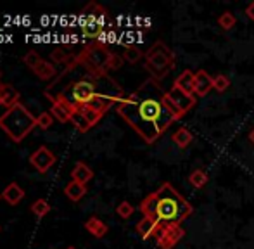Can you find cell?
<instances>
[{
  "mask_svg": "<svg viewBox=\"0 0 254 249\" xmlns=\"http://www.w3.org/2000/svg\"><path fill=\"white\" fill-rule=\"evenodd\" d=\"M164 94L156 80H147L116 106V111L145 144H154L177 120L164 106Z\"/></svg>",
  "mask_w": 254,
  "mask_h": 249,
  "instance_id": "cell-1",
  "label": "cell"
},
{
  "mask_svg": "<svg viewBox=\"0 0 254 249\" xmlns=\"http://www.w3.org/2000/svg\"><path fill=\"white\" fill-rule=\"evenodd\" d=\"M138 211L144 216L154 218L163 229L170 225H182V222L192 215L194 208L171 184L164 182L156 192L142 199Z\"/></svg>",
  "mask_w": 254,
  "mask_h": 249,
  "instance_id": "cell-2",
  "label": "cell"
},
{
  "mask_svg": "<svg viewBox=\"0 0 254 249\" xmlns=\"http://www.w3.org/2000/svg\"><path fill=\"white\" fill-rule=\"evenodd\" d=\"M35 126H38L37 118L21 102L0 116V128L9 135L12 142H21Z\"/></svg>",
  "mask_w": 254,
  "mask_h": 249,
  "instance_id": "cell-3",
  "label": "cell"
},
{
  "mask_svg": "<svg viewBox=\"0 0 254 249\" xmlns=\"http://www.w3.org/2000/svg\"><path fill=\"white\" fill-rule=\"evenodd\" d=\"M144 66L152 80L159 81L175 67V54L164 42H156L144 54Z\"/></svg>",
  "mask_w": 254,
  "mask_h": 249,
  "instance_id": "cell-4",
  "label": "cell"
},
{
  "mask_svg": "<svg viewBox=\"0 0 254 249\" xmlns=\"http://www.w3.org/2000/svg\"><path fill=\"white\" fill-rule=\"evenodd\" d=\"M185 237V229L182 225H170L163 227L157 232V246L159 249H173Z\"/></svg>",
  "mask_w": 254,
  "mask_h": 249,
  "instance_id": "cell-5",
  "label": "cell"
},
{
  "mask_svg": "<svg viewBox=\"0 0 254 249\" xmlns=\"http://www.w3.org/2000/svg\"><path fill=\"white\" fill-rule=\"evenodd\" d=\"M51 101H52V109H51L52 116L61 123L71 122V116L80 109L71 101H67L64 95H54V97H51Z\"/></svg>",
  "mask_w": 254,
  "mask_h": 249,
  "instance_id": "cell-6",
  "label": "cell"
},
{
  "mask_svg": "<svg viewBox=\"0 0 254 249\" xmlns=\"http://www.w3.org/2000/svg\"><path fill=\"white\" fill-rule=\"evenodd\" d=\"M56 161H57L56 154H54L49 147H45V145H40V147L30 156L31 166H33L38 173H47L49 170L56 165Z\"/></svg>",
  "mask_w": 254,
  "mask_h": 249,
  "instance_id": "cell-7",
  "label": "cell"
},
{
  "mask_svg": "<svg viewBox=\"0 0 254 249\" xmlns=\"http://www.w3.org/2000/svg\"><path fill=\"white\" fill-rule=\"evenodd\" d=\"M166 94H168V97L173 101V104L177 106V108L180 109L184 115H187V113L195 106V101H197V99H195V95L187 94V92L177 88L175 85L170 88V92H166Z\"/></svg>",
  "mask_w": 254,
  "mask_h": 249,
  "instance_id": "cell-8",
  "label": "cell"
},
{
  "mask_svg": "<svg viewBox=\"0 0 254 249\" xmlns=\"http://www.w3.org/2000/svg\"><path fill=\"white\" fill-rule=\"evenodd\" d=\"M211 88H214L213 78L207 74V71L199 69L197 73H195V80H194V95H197V97H206L211 92Z\"/></svg>",
  "mask_w": 254,
  "mask_h": 249,
  "instance_id": "cell-9",
  "label": "cell"
},
{
  "mask_svg": "<svg viewBox=\"0 0 254 249\" xmlns=\"http://www.w3.org/2000/svg\"><path fill=\"white\" fill-rule=\"evenodd\" d=\"M135 230H137V234L142 237V239L147 241V239H151L152 236H156V234L159 232L161 227H159V223H157L156 220L151 218V216H144V218L137 223Z\"/></svg>",
  "mask_w": 254,
  "mask_h": 249,
  "instance_id": "cell-10",
  "label": "cell"
},
{
  "mask_svg": "<svg viewBox=\"0 0 254 249\" xmlns=\"http://www.w3.org/2000/svg\"><path fill=\"white\" fill-rule=\"evenodd\" d=\"M71 179L85 186V184L90 182V180L94 179V172H92V168L87 165V163L78 161L76 165H74V168L71 170Z\"/></svg>",
  "mask_w": 254,
  "mask_h": 249,
  "instance_id": "cell-11",
  "label": "cell"
},
{
  "mask_svg": "<svg viewBox=\"0 0 254 249\" xmlns=\"http://www.w3.org/2000/svg\"><path fill=\"white\" fill-rule=\"evenodd\" d=\"M23 197H24V190L14 182L9 184L2 192V199H5V202H9L10 206L19 204V202L23 201Z\"/></svg>",
  "mask_w": 254,
  "mask_h": 249,
  "instance_id": "cell-12",
  "label": "cell"
},
{
  "mask_svg": "<svg viewBox=\"0 0 254 249\" xmlns=\"http://www.w3.org/2000/svg\"><path fill=\"white\" fill-rule=\"evenodd\" d=\"M194 80H195V73H192L190 69H185L184 73L178 74V78L175 80L173 85L177 88H180V90L194 95Z\"/></svg>",
  "mask_w": 254,
  "mask_h": 249,
  "instance_id": "cell-13",
  "label": "cell"
},
{
  "mask_svg": "<svg viewBox=\"0 0 254 249\" xmlns=\"http://www.w3.org/2000/svg\"><path fill=\"white\" fill-rule=\"evenodd\" d=\"M171 140H173V144L177 145L178 149H187L189 145L192 144V140H194V133H192L189 128L182 126L171 135Z\"/></svg>",
  "mask_w": 254,
  "mask_h": 249,
  "instance_id": "cell-14",
  "label": "cell"
},
{
  "mask_svg": "<svg viewBox=\"0 0 254 249\" xmlns=\"http://www.w3.org/2000/svg\"><path fill=\"white\" fill-rule=\"evenodd\" d=\"M0 94H2L3 106H5L7 109H10L16 104H19V92H17L10 83H2V87H0Z\"/></svg>",
  "mask_w": 254,
  "mask_h": 249,
  "instance_id": "cell-15",
  "label": "cell"
},
{
  "mask_svg": "<svg viewBox=\"0 0 254 249\" xmlns=\"http://www.w3.org/2000/svg\"><path fill=\"white\" fill-rule=\"evenodd\" d=\"M106 14H107L106 9L95 2H90L83 10H81V17H83V19H88V23H90V21H99V23H102V17L106 16Z\"/></svg>",
  "mask_w": 254,
  "mask_h": 249,
  "instance_id": "cell-16",
  "label": "cell"
},
{
  "mask_svg": "<svg viewBox=\"0 0 254 249\" xmlns=\"http://www.w3.org/2000/svg\"><path fill=\"white\" fill-rule=\"evenodd\" d=\"M85 229H87V232H90L94 237L101 239V237H104L107 234L109 227H107L101 218H97V216H92V218H88L87 222H85Z\"/></svg>",
  "mask_w": 254,
  "mask_h": 249,
  "instance_id": "cell-17",
  "label": "cell"
},
{
  "mask_svg": "<svg viewBox=\"0 0 254 249\" xmlns=\"http://www.w3.org/2000/svg\"><path fill=\"white\" fill-rule=\"evenodd\" d=\"M64 194H66L73 202H78L85 194H87V187H85L83 184L76 182V180H71V182L66 186V188H64Z\"/></svg>",
  "mask_w": 254,
  "mask_h": 249,
  "instance_id": "cell-18",
  "label": "cell"
},
{
  "mask_svg": "<svg viewBox=\"0 0 254 249\" xmlns=\"http://www.w3.org/2000/svg\"><path fill=\"white\" fill-rule=\"evenodd\" d=\"M81 31H83V35L87 38L97 40V38H101V35H102V31H104V24L99 23V21H90V23L83 24Z\"/></svg>",
  "mask_w": 254,
  "mask_h": 249,
  "instance_id": "cell-19",
  "label": "cell"
},
{
  "mask_svg": "<svg viewBox=\"0 0 254 249\" xmlns=\"http://www.w3.org/2000/svg\"><path fill=\"white\" fill-rule=\"evenodd\" d=\"M207 180H209V177H207V173L201 168L194 170V172L189 175V184L195 188H202L207 184Z\"/></svg>",
  "mask_w": 254,
  "mask_h": 249,
  "instance_id": "cell-20",
  "label": "cell"
},
{
  "mask_svg": "<svg viewBox=\"0 0 254 249\" xmlns=\"http://www.w3.org/2000/svg\"><path fill=\"white\" fill-rule=\"evenodd\" d=\"M142 58H144V52H142L138 47H135V45H127V47H125V51H123V59H125L127 62L135 64V62L140 61Z\"/></svg>",
  "mask_w": 254,
  "mask_h": 249,
  "instance_id": "cell-21",
  "label": "cell"
},
{
  "mask_svg": "<svg viewBox=\"0 0 254 249\" xmlns=\"http://www.w3.org/2000/svg\"><path fill=\"white\" fill-rule=\"evenodd\" d=\"M33 73L37 74L38 78H42V80H51L54 74H56V69H54V66H52L51 62L42 61V62L38 64V66L33 69Z\"/></svg>",
  "mask_w": 254,
  "mask_h": 249,
  "instance_id": "cell-22",
  "label": "cell"
},
{
  "mask_svg": "<svg viewBox=\"0 0 254 249\" xmlns=\"http://www.w3.org/2000/svg\"><path fill=\"white\" fill-rule=\"evenodd\" d=\"M235 23H237V19H235V16L230 12V10L220 14V17H218V26H220L221 30H225V31L232 30V28L235 26Z\"/></svg>",
  "mask_w": 254,
  "mask_h": 249,
  "instance_id": "cell-23",
  "label": "cell"
},
{
  "mask_svg": "<svg viewBox=\"0 0 254 249\" xmlns=\"http://www.w3.org/2000/svg\"><path fill=\"white\" fill-rule=\"evenodd\" d=\"M80 111H81V115L85 116V120H87V122L90 123V126H94V124H97L99 122H101L102 116H104L102 113L95 111V109L88 108V106H81Z\"/></svg>",
  "mask_w": 254,
  "mask_h": 249,
  "instance_id": "cell-24",
  "label": "cell"
},
{
  "mask_svg": "<svg viewBox=\"0 0 254 249\" xmlns=\"http://www.w3.org/2000/svg\"><path fill=\"white\" fill-rule=\"evenodd\" d=\"M71 123L74 124V128H76V130H80L81 133H85V131H88L90 130V123L87 122V120H85V116L81 115V111L80 109H78L76 113H74L73 116H71Z\"/></svg>",
  "mask_w": 254,
  "mask_h": 249,
  "instance_id": "cell-25",
  "label": "cell"
},
{
  "mask_svg": "<svg viewBox=\"0 0 254 249\" xmlns=\"http://www.w3.org/2000/svg\"><path fill=\"white\" fill-rule=\"evenodd\" d=\"M31 211H33L38 218H42V216L49 215V211H51V204H49L45 199H38V201H35L33 204H31Z\"/></svg>",
  "mask_w": 254,
  "mask_h": 249,
  "instance_id": "cell-26",
  "label": "cell"
},
{
  "mask_svg": "<svg viewBox=\"0 0 254 249\" xmlns=\"http://www.w3.org/2000/svg\"><path fill=\"white\" fill-rule=\"evenodd\" d=\"M116 213H118V215H120L123 220H128V218H130V216L135 213V208H133V206H131L128 201H121L120 204H118V208H116Z\"/></svg>",
  "mask_w": 254,
  "mask_h": 249,
  "instance_id": "cell-27",
  "label": "cell"
},
{
  "mask_svg": "<svg viewBox=\"0 0 254 249\" xmlns=\"http://www.w3.org/2000/svg\"><path fill=\"white\" fill-rule=\"evenodd\" d=\"M23 61H24V64H26L28 67H30V69H35V67H37L42 61H44V59L40 58V54H38L37 51H30L23 58Z\"/></svg>",
  "mask_w": 254,
  "mask_h": 249,
  "instance_id": "cell-28",
  "label": "cell"
},
{
  "mask_svg": "<svg viewBox=\"0 0 254 249\" xmlns=\"http://www.w3.org/2000/svg\"><path fill=\"white\" fill-rule=\"evenodd\" d=\"M71 56V49L69 47H57L56 51L52 52V59L54 62H66L67 58Z\"/></svg>",
  "mask_w": 254,
  "mask_h": 249,
  "instance_id": "cell-29",
  "label": "cell"
},
{
  "mask_svg": "<svg viewBox=\"0 0 254 249\" xmlns=\"http://www.w3.org/2000/svg\"><path fill=\"white\" fill-rule=\"evenodd\" d=\"M213 85H214V90L218 92H225L228 90V87H230V80H228L225 74H216V76H213Z\"/></svg>",
  "mask_w": 254,
  "mask_h": 249,
  "instance_id": "cell-30",
  "label": "cell"
},
{
  "mask_svg": "<svg viewBox=\"0 0 254 249\" xmlns=\"http://www.w3.org/2000/svg\"><path fill=\"white\" fill-rule=\"evenodd\" d=\"M164 106H166V109L171 113V116H173V118L177 120V122H178V120H182V118L185 116L184 113H182L180 109H178L177 106L173 104V101H171V99L168 97V94H164Z\"/></svg>",
  "mask_w": 254,
  "mask_h": 249,
  "instance_id": "cell-31",
  "label": "cell"
},
{
  "mask_svg": "<svg viewBox=\"0 0 254 249\" xmlns=\"http://www.w3.org/2000/svg\"><path fill=\"white\" fill-rule=\"evenodd\" d=\"M52 122H54V116L51 115V113H42V115L37 118V124L42 128V130H47V128H51Z\"/></svg>",
  "mask_w": 254,
  "mask_h": 249,
  "instance_id": "cell-32",
  "label": "cell"
},
{
  "mask_svg": "<svg viewBox=\"0 0 254 249\" xmlns=\"http://www.w3.org/2000/svg\"><path fill=\"white\" fill-rule=\"evenodd\" d=\"M123 61H125V59L121 58V56L113 54V58H111V61H109V66H107V69H120V67L123 66Z\"/></svg>",
  "mask_w": 254,
  "mask_h": 249,
  "instance_id": "cell-33",
  "label": "cell"
},
{
  "mask_svg": "<svg viewBox=\"0 0 254 249\" xmlns=\"http://www.w3.org/2000/svg\"><path fill=\"white\" fill-rule=\"evenodd\" d=\"M246 16H248L249 19H251L253 23H254V0H253L251 3H249L248 7H246Z\"/></svg>",
  "mask_w": 254,
  "mask_h": 249,
  "instance_id": "cell-34",
  "label": "cell"
},
{
  "mask_svg": "<svg viewBox=\"0 0 254 249\" xmlns=\"http://www.w3.org/2000/svg\"><path fill=\"white\" fill-rule=\"evenodd\" d=\"M249 140L253 142V145H254V128L251 130V133H249Z\"/></svg>",
  "mask_w": 254,
  "mask_h": 249,
  "instance_id": "cell-35",
  "label": "cell"
},
{
  "mask_svg": "<svg viewBox=\"0 0 254 249\" xmlns=\"http://www.w3.org/2000/svg\"><path fill=\"white\" fill-rule=\"evenodd\" d=\"M0 80H2V69H0Z\"/></svg>",
  "mask_w": 254,
  "mask_h": 249,
  "instance_id": "cell-36",
  "label": "cell"
},
{
  "mask_svg": "<svg viewBox=\"0 0 254 249\" xmlns=\"http://www.w3.org/2000/svg\"><path fill=\"white\" fill-rule=\"evenodd\" d=\"M66 249H76V248H73V246H69V248H66Z\"/></svg>",
  "mask_w": 254,
  "mask_h": 249,
  "instance_id": "cell-37",
  "label": "cell"
},
{
  "mask_svg": "<svg viewBox=\"0 0 254 249\" xmlns=\"http://www.w3.org/2000/svg\"><path fill=\"white\" fill-rule=\"evenodd\" d=\"M0 199H2V192H0Z\"/></svg>",
  "mask_w": 254,
  "mask_h": 249,
  "instance_id": "cell-38",
  "label": "cell"
},
{
  "mask_svg": "<svg viewBox=\"0 0 254 249\" xmlns=\"http://www.w3.org/2000/svg\"><path fill=\"white\" fill-rule=\"evenodd\" d=\"M0 85H2V81H0Z\"/></svg>",
  "mask_w": 254,
  "mask_h": 249,
  "instance_id": "cell-39",
  "label": "cell"
}]
</instances>
